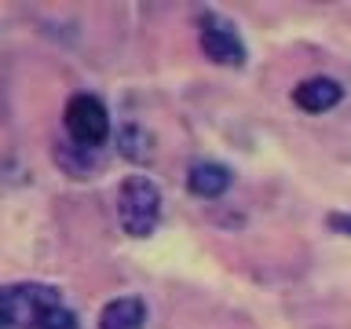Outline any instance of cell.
I'll return each mask as SVG.
<instances>
[{
    "instance_id": "obj_3",
    "label": "cell",
    "mask_w": 351,
    "mask_h": 329,
    "mask_svg": "<svg viewBox=\"0 0 351 329\" xmlns=\"http://www.w3.org/2000/svg\"><path fill=\"white\" fill-rule=\"evenodd\" d=\"M62 125L81 150H99L110 139V114L106 103L92 92H77L70 95V103L62 110Z\"/></svg>"
},
{
    "instance_id": "obj_9",
    "label": "cell",
    "mask_w": 351,
    "mask_h": 329,
    "mask_svg": "<svg viewBox=\"0 0 351 329\" xmlns=\"http://www.w3.org/2000/svg\"><path fill=\"white\" fill-rule=\"evenodd\" d=\"M329 227H333V230H344V234H351V216H329Z\"/></svg>"
},
{
    "instance_id": "obj_1",
    "label": "cell",
    "mask_w": 351,
    "mask_h": 329,
    "mask_svg": "<svg viewBox=\"0 0 351 329\" xmlns=\"http://www.w3.org/2000/svg\"><path fill=\"white\" fill-rule=\"evenodd\" d=\"M0 322L4 329H77V315L55 285L19 282L0 293Z\"/></svg>"
},
{
    "instance_id": "obj_7",
    "label": "cell",
    "mask_w": 351,
    "mask_h": 329,
    "mask_svg": "<svg viewBox=\"0 0 351 329\" xmlns=\"http://www.w3.org/2000/svg\"><path fill=\"white\" fill-rule=\"evenodd\" d=\"M186 186L197 197H223L230 186V169L227 164H216V161H197L186 172Z\"/></svg>"
},
{
    "instance_id": "obj_2",
    "label": "cell",
    "mask_w": 351,
    "mask_h": 329,
    "mask_svg": "<svg viewBox=\"0 0 351 329\" xmlns=\"http://www.w3.org/2000/svg\"><path fill=\"white\" fill-rule=\"evenodd\" d=\"M161 216V191L147 175H128L117 186V219L132 238H150Z\"/></svg>"
},
{
    "instance_id": "obj_5",
    "label": "cell",
    "mask_w": 351,
    "mask_h": 329,
    "mask_svg": "<svg viewBox=\"0 0 351 329\" xmlns=\"http://www.w3.org/2000/svg\"><path fill=\"white\" fill-rule=\"evenodd\" d=\"M344 92H340L337 81H329V77H307L293 88V103L307 110V114H326V110H333Z\"/></svg>"
},
{
    "instance_id": "obj_4",
    "label": "cell",
    "mask_w": 351,
    "mask_h": 329,
    "mask_svg": "<svg viewBox=\"0 0 351 329\" xmlns=\"http://www.w3.org/2000/svg\"><path fill=\"white\" fill-rule=\"evenodd\" d=\"M197 40H202V51L216 66H241L245 62V44H241L234 22L223 19V15L205 11V15L197 19Z\"/></svg>"
},
{
    "instance_id": "obj_8",
    "label": "cell",
    "mask_w": 351,
    "mask_h": 329,
    "mask_svg": "<svg viewBox=\"0 0 351 329\" xmlns=\"http://www.w3.org/2000/svg\"><path fill=\"white\" fill-rule=\"evenodd\" d=\"M121 150H125V158H132V161H147L150 158V143L143 139V132H139V125H125V132H121Z\"/></svg>"
},
{
    "instance_id": "obj_6",
    "label": "cell",
    "mask_w": 351,
    "mask_h": 329,
    "mask_svg": "<svg viewBox=\"0 0 351 329\" xmlns=\"http://www.w3.org/2000/svg\"><path fill=\"white\" fill-rule=\"evenodd\" d=\"M147 326V304L139 296H117L99 311V329H143Z\"/></svg>"
}]
</instances>
